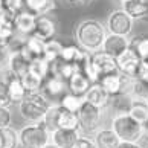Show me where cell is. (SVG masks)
Here are the masks:
<instances>
[{
    "label": "cell",
    "instance_id": "6da1fadb",
    "mask_svg": "<svg viewBox=\"0 0 148 148\" xmlns=\"http://www.w3.org/2000/svg\"><path fill=\"white\" fill-rule=\"evenodd\" d=\"M107 28L99 20L86 18L81 20L75 28V40L83 51L89 53L99 52L102 49L104 40L107 37Z\"/></svg>",
    "mask_w": 148,
    "mask_h": 148
},
{
    "label": "cell",
    "instance_id": "7a4b0ae2",
    "mask_svg": "<svg viewBox=\"0 0 148 148\" xmlns=\"http://www.w3.org/2000/svg\"><path fill=\"white\" fill-rule=\"evenodd\" d=\"M52 102L40 92L28 93L26 98L18 104V112L21 118L28 121L29 124H40L43 122L47 110L51 108Z\"/></svg>",
    "mask_w": 148,
    "mask_h": 148
},
{
    "label": "cell",
    "instance_id": "3957f363",
    "mask_svg": "<svg viewBox=\"0 0 148 148\" xmlns=\"http://www.w3.org/2000/svg\"><path fill=\"white\" fill-rule=\"evenodd\" d=\"M110 128L118 134L121 142H140L144 139L142 124H139L138 121H134L128 113L114 114L112 119Z\"/></svg>",
    "mask_w": 148,
    "mask_h": 148
},
{
    "label": "cell",
    "instance_id": "277c9868",
    "mask_svg": "<svg viewBox=\"0 0 148 148\" xmlns=\"http://www.w3.org/2000/svg\"><path fill=\"white\" fill-rule=\"evenodd\" d=\"M18 140L21 148H43L51 142V131L43 122L28 124L18 130Z\"/></svg>",
    "mask_w": 148,
    "mask_h": 148
},
{
    "label": "cell",
    "instance_id": "5b68a950",
    "mask_svg": "<svg viewBox=\"0 0 148 148\" xmlns=\"http://www.w3.org/2000/svg\"><path fill=\"white\" fill-rule=\"evenodd\" d=\"M102 108H98L89 102H84L79 112L76 113L79 119V131L81 134H95L99 130V125L102 122Z\"/></svg>",
    "mask_w": 148,
    "mask_h": 148
},
{
    "label": "cell",
    "instance_id": "8992f818",
    "mask_svg": "<svg viewBox=\"0 0 148 148\" xmlns=\"http://www.w3.org/2000/svg\"><path fill=\"white\" fill-rule=\"evenodd\" d=\"M106 28H107L108 34L130 37L133 29H134V20L122 8H119V9H114L108 14Z\"/></svg>",
    "mask_w": 148,
    "mask_h": 148
},
{
    "label": "cell",
    "instance_id": "52a82bcc",
    "mask_svg": "<svg viewBox=\"0 0 148 148\" xmlns=\"http://www.w3.org/2000/svg\"><path fill=\"white\" fill-rule=\"evenodd\" d=\"M90 63H92V69L95 72V75L98 76V79H101L110 73L119 72L118 66H116V60L112 58L110 55H107V53H104L102 51L90 53Z\"/></svg>",
    "mask_w": 148,
    "mask_h": 148
},
{
    "label": "cell",
    "instance_id": "ba28073f",
    "mask_svg": "<svg viewBox=\"0 0 148 148\" xmlns=\"http://www.w3.org/2000/svg\"><path fill=\"white\" fill-rule=\"evenodd\" d=\"M116 66L121 73L128 75L131 78H138L142 67V60L131 49H128L119 58H116Z\"/></svg>",
    "mask_w": 148,
    "mask_h": 148
},
{
    "label": "cell",
    "instance_id": "9c48e42d",
    "mask_svg": "<svg viewBox=\"0 0 148 148\" xmlns=\"http://www.w3.org/2000/svg\"><path fill=\"white\" fill-rule=\"evenodd\" d=\"M128 49H130V38L128 37L107 34L101 51L116 60V58H119L121 55H122L125 51H128Z\"/></svg>",
    "mask_w": 148,
    "mask_h": 148
},
{
    "label": "cell",
    "instance_id": "30bf717a",
    "mask_svg": "<svg viewBox=\"0 0 148 148\" xmlns=\"http://www.w3.org/2000/svg\"><path fill=\"white\" fill-rule=\"evenodd\" d=\"M67 92V83L63 81L61 78H58L55 75H49L47 78L43 81V87H41V93L45 95L52 104H55L53 101H57L60 96H64Z\"/></svg>",
    "mask_w": 148,
    "mask_h": 148
},
{
    "label": "cell",
    "instance_id": "8fae6325",
    "mask_svg": "<svg viewBox=\"0 0 148 148\" xmlns=\"http://www.w3.org/2000/svg\"><path fill=\"white\" fill-rule=\"evenodd\" d=\"M34 35L43 41H51L57 35V23L51 15H37Z\"/></svg>",
    "mask_w": 148,
    "mask_h": 148
},
{
    "label": "cell",
    "instance_id": "7c38bea8",
    "mask_svg": "<svg viewBox=\"0 0 148 148\" xmlns=\"http://www.w3.org/2000/svg\"><path fill=\"white\" fill-rule=\"evenodd\" d=\"M35 21H37V15H34L29 11H21L14 17V26H15V32L21 37H31L34 35L35 31Z\"/></svg>",
    "mask_w": 148,
    "mask_h": 148
},
{
    "label": "cell",
    "instance_id": "4fadbf2b",
    "mask_svg": "<svg viewBox=\"0 0 148 148\" xmlns=\"http://www.w3.org/2000/svg\"><path fill=\"white\" fill-rule=\"evenodd\" d=\"M81 136L79 130H63L58 128L51 133V142L58 148H75Z\"/></svg>",
    "mask_w": 148,
    "mask_h": 148
},
{
    "label": "cell",
    "instance_id": "5bb4252c",
    "mask_svg": "<svg viewBox=\"0 0 148 148\" xmlns=\"http://www.w3.org/2000/svg\"><path fill=\"white\" fill-rule=\"evenodd\" d=\"M45 49H46V41L40 40L35 35H31L26 38L25 46L21 47L20 53L23 55L29 63H32L37 58H45Z\"/></svg>",
    "mask_w": 148,
    "mask_h": 148
},
{
    "label": "cell",
    "instance_id": "9a60e30c",
    "mask_svg": "<svg viewBox=\"0 0 148 148\" xmlns=\"http://www.w3.org/2000/svg\"><path fill=\"white\" fill-rule=\"evenodd\" d=\"M14 17L0 5V45H8V43L15 37V26H14Z\"/></svg>",
    "mask_w": 148,
    "mask_h": 148
},
{
    "label": "cell",
    "instance_id": "2e32d148",
    "mask_svg": "<svg viewBox=\"0 0 148 148\" xmlns=\"http://www.w3.org/2000/svg\"><path fill=\"white\" fill-rule=\"evenodd\" d=\"M84 99H86V102H89V104H92V106L104 110V108H107L108 106H110L112 96L102 89V86L99 83H98V84H93L89 89V92L84 95Z\"/></svg>",
    "mask_w": 148,
    "mask_h": 148
},
{
    "label": "cell",
    "instance_id": "e0dca14e",
    "mask_svg": "<svg viewBox=\"0 0 148 148\" xmlns=\"http://www.w3.org/2000/svg\"><path fill=\"white\" fill-rule=\"evenodd\" d=\"M121 8L134 21L148 20V0H125L124 3H121Z\"/></svg>",
    "mask_w": 148,
    "mask_h": 148
},
{
    "label": "cell",
    "instance_id": "ac0fdd59",
    "mask_svg": "<svg viewBox=\"0 0 148 148\" xmlns=\"http://www.w3.org/2000/svg\"><path fill=\"white\" fill-rule=\"evenodd\" d=\"M92 86H93V83L81 72L73 73V76L67 81L69 93H73V95H78V96H84Z\"/></svg>",
    "mask_w": 148,
    "mask_h": 148
},
{
    "label": "cell",
    "instance_id": "d6986e66",
    "mask_svg": "<svg viewBox=\"0 0 148 148\" xmlns=\"http://www.w3.org/2000/svg\"><path fill=\"white\" fill-rule=\"evenodd\" d=\"M57 8V0H25V9L34 15H47Z\"/></svg>",
    "mask_w": 148,
    "mask_h": 148
},
{
    "label": "cell",
    "instance_id": "ffe728a7",
    "mask_svg": "<svg viewBox=\"0 0 148 148\" xmlns=\"http://www.w3.org/2000/svg\"><path fill=\"white\" fill-rule=\"evenodd\" d=\"M78 72V67H76V64H72V63H67L64 61V60L58 58L57 61H53L51 64V73L58 76V78H61L63 81H67L73 76V73Z\"/></svg>",
    "mask_w": 148,
    "mask_h": 148
},
{
    "label": "cell",
    "instance_id": "44dd1931",
    "mask_svg": "<svg viewBox=\"0 0 148 148\" xmlns=\"http://www.w3.org/2000/svg\"><path fill=\"white\" fill-rule=\"evenodd\" d=\"M93 138L98 148H118V145L121 144L118 134L112 128H99Z\"/></svg>",
    "mask_w": 148,
    "mask_h": 148
},
{
    "label": "cell",
    "instance_id": "7402d4cb",
    "mask_svg": "<svg viewBox=\"0 0 148 148\" xmlns=\"http://www.w3.org/2000/svg\"><path fill=\"white\" fill-rule=\"evenodd\" d=\"M99 84L110 96L122 95V73L114 72L99 79Z\"/></svg>",
    "mask_w": 148,
    "mask_h": 148
},
{
    "label": "cell",
    "instance_id": "603a6c76",
    "mask_svg": "<svg viewBox=\"0 0 148 148\" xmlns=\"http://www.w3.org/2000/svg\"><path fill=\"white\" fill-rule=\"evenodd\" d=\"M29 61L26 60L20 52H12L9 58V64H8V70H11L15 76L21 78L23 75L29 72Z\"/></svg>",
    "mask_w": 148,
    "mask_h": 148
},
{
    "label": "cell",
    "instance_id": "cb8c5ba5",
    "mask_svg": "<svg viewBox=\"0 0 148 148\" xmlns=\"http://www.w3.org/2000/svg\"><path fill=\"white\" fill-rule=\"evenodd\" d=\"M128 114L134 121H138L139 124L144 125L148 121V104H147V101L133 99V102L130 106V110H128Z\"/></svg>",
    "mask_w": 148,
    "mask_h": 148
},
{
    "label": "cell",
    "instance_id": "d4e9b609",
    "mask_svg": "<svg viewBox=\"0 0 148 148\" xmlns=\"http://www.w3.org/2000/svg\"><path fill=\"white\" fill-rule=\"evenodd\" d=\"M130 49L142 61H148V35H136L130 40Z\"/></svg>",
    "mask_w": 148,
    "mask_h": 148
},
{
    "label": "cell",
    "instance_id": "484cf974",
    "mask_svg": "<svg viewBox=\"0 0 148 148\" xmlns=\"http://www.w3.org/2000/svg\"><path fill=\"white\" fill-rule=\"evenodd\" d=\"M58 128H63V130H79L78 114L72 113V112H67V110H64V108L61 107V112H60V116H58Z\"/></svg>",
    "mask_w": 148,
    "mask_h": 148
},
{
    "label": "cell",
    "instance_id": "4316f807",
    "mask_svg": "<svg viewBox=\"0 0 148 148\" xmlns=\"http://www.w3.org/2000/svg\"><path fill=\"white\" fill-rule=\"evenodd\" d=\"M86 53H87L86 51H83L76 45H66L61 52V60H64L67 63H72V64H78L86 57Z\"/></svg>",
    "mask_w": 148,
    "mask_h": 148
},
{
    "label": "cell",
    "instance_id": "83f0119b",
    "mask_svg": "<svg viewBox=\"0 0 148 148\" xmlns=\"http://www.w3.org/2000/svg\"><path fill=\"white\" fill-rule=\"evenodd\" d=\"M84 102H86L84 96H78V95H73V93H66L61 99H60V106L67 112L78 113Z\"/></svg>",
    "mask_w": 148,
    "mask_h": 148
},
{
    "label": "cell",
    "instance_id": "f1b7e54d",
    "mask_svg": "<svg viewBox=\"0 0 148 148\" xmlns=\"http://www.w3.org/2000/svg\"><path fill=\"white\" fill-rule=\"evenodd\" d=\"M131 102H133V96H130V95H116V96H112L108 108H113L114 114L128 113Z\"/></svg>",
    "mask_w": 148,
    "mask_h": 148
},
{
    "label": "cell",
    "instance_id": "f546056e",
    "mask_svg": "<svg viewBox=\"0 0 148 148\" xmlns=\"http://www.w3.org/2000/svg\"><path fill=\"white\" fill-rule=\"evenodd\" d=\"M63 47L64 45L58 40H51V41H46V49H45V60L52 64L53 61H57L58 58H61V52H63Z\"/></svg>",
    "mask_w": 148,
    "mask_h": 148
},
{
    "label": "cell",
    "instance_id": "4dcf8cb0",
    "mask_svg": "<svg viewBox=\"0 0 148 148\" xmlns=\"http://www.w3.org/2000/svg\"><path fill=\"white\" fill-rule=\"evenodd\" d=\"M29 72L45 81L47 76L51 75V64H49L45 58H37L29 64Z\"/></svg>",
    "mask_w": 148,
    "mask_h": 148
},
{
    "label": "cell",
    "instance_id": "1f68e13d",
    "mask_svg": "<svg viewBox=\"0 0 148 148\" xmlns=\"http://www.w3.org/2000/svg\"><path fill=\"white\" fill-rule=\"evenodd\" d=\"M60 112H61V106L60 104H52L51 108L47 110L45 119H43V125L51 131H55L58 128V116H60Z\"/></svg>",
    "mask_w": 148,
    "mask_h": 148
},
{
    "label": "cell",
    "instance_id": "d6a6232c",
    "mask_svg": "<svg viewBox=\"0 0 148 148\" xmlns=\"http://www.w3.org/2000/svg\"><path fill=\"white\" fill-rule=\"evenodd\" d=\"M2 139H3V147L2 148H18L20 140H18V131H15L12 127L2 128Z\"/></svg>",
    "mask_w": 148,
    "mask_h": 148
},
{
    "label": "cell",
    "instance_id": "836d02e7",
    "mask_svg": "<svg viewBox=\"0 0 148 148\" xmlns=\"http://www.w3.org/2000/svg\"><path fill=\"white\" fill-rule=\"evenodd\" d=\"M21 83H23L25 89L28 93H34V92H40L41 87H43V79L35 76L34 73L28 72L26 75L21 76Z\"/></svg>",
    "mask_w": 148,
    "mask_h": 148
},
{
    "label": "cell",
    "instance_id": "e575fe53",
    "mask_svg": "<svg viewBox=\"0 0 148 148\" xmlns=\"http://www.w3.org/2000/svg\"><path fill=\"white\" fill-rule=\"evenodd\" d=\"M131 96H133V99L148 101V83H144V81L136 78L133 90H131Z\"/></svg>",
    "mask_w": 148,
    "mask_h": 148
},
{
    "label": "cell",
    "instance_id": "d590c367",
    "mask_svg": "<svg viewBox=\"0 0 148 148\" xmlns=\"http://www.w3.org/2000/svg\"><path fill=\"white\" fill-rule=\"evenodd\" d=\"M2 6L12 15H17L18 12L25 11V0H2Z\"/></svg>",
    "mask_w": 148,
    "mask_h": 148
},
{
    "label": "cell",
    "instance_id": "8d00e7d4",
    "mask_svg": "<svg viewBox=\"0 0 148 148\" xmlns=\"http://www.w3.org/2000/svg\"><path fill=\"white\" fill-rule=\"evenodd\" d=\"M12 101L9 96V87L8 83L3 78H0V107H9Z\"/></svg>",
    "mask_w": 148,
    "mask_h": 148
},
{
    "label": "cell",
    "instance_id": "74e56055",
    "mask_svg": "<svg viewBox=\"0 0 148 148\" xmlns=\"http://www.w3.org/2000/svg\"><path fill=\"white\" fill-rule=\"evenodd\" d=\"M11 122H12V113L9 107H0V130L11 127Z\"/></svg>",
    "mask_w": 148,
    "mask_h": 148
},
{
    "label": "cell",
    "instance_id": "f35d334b",
    "mask_svg": "<svg viewBox=\"0 0 148 148\" xmlns=\"http://www.w3.org/2000/svg\"><path fill=\"white\" fill-rule=\"evenodd\" d=\"M75 148H98L96 142H95V138L92 136H87V134H81L78 142H76Z\"/></svg>",
    "mask_w": 148,
    "mask_h": 148
},
{
    "label": "cell",
    "instance_id": "ab89813d",
    "mask_svg": "<svg viewBox=\"0 0 148 148\" xmlns=\"http://www.w3.org/2000/svg\"><path fill=\"white\" fill-rule=\"evenodd\" d=\"M9 58H11L9 47H8L6 45H0V69H2V70L8 69Z\"/></svg>",
    "mask_w": 148,
    "mask_h": 148
},
{
    "label": "cell",
    "instance_id": "60d3db41",
    "mask_svg": "<svg viewBox=\"0 0 148 148\" xmlns=\"http://www.w3.org/2000/svg\"><path fill=\"white\" fill-rule=\"evenodd\" d=\"M138 79L144 81V83H148V61H142V67H140Z\"/></svg>",
    "mask_w": 148,
    "mask_h": 148
},
{
    "label": "cell",
    "instance_id": "b9f144b4",
    "mask_svg": "<svg viewBox=\"0 0 148 148\" xmlns=\"http://www.w3.org/2000/svg\"><path fill=\"white\" fill-rule=\"evenodd\" d=\"M118 148H144L140 142H121Z\"/></svg>",
    "mask_w": 148,
    "mask_h": 148
},
{
    "label": "cell",
    "instance_id": "7bdbcfd3",
    "mask_svg": "<svg viewBox=\"0 0 148 148\" xmlns=\"http://www.w3.org/2000/svg\"><path fill=\"white\" fill-rule=\"evenodd\" d=\"M142 128H144V138L148 140V121H147L144 125H142Z\"/></svg>",
    "mask_w": 148,
    "mask_h": 148
},
{
    "label": "cell",
    "instance_id": "ee69618b",
    "mask_svg": "<svg viewBox=\"0 0 148 148\" xmlns=\"http://www.w3.org/2000/svg\"><path fill=\"white\" fill-rule=\"evenodd\" d=\"M66 3L72 5V6H78V5H81V2H79V0H66Z\"/></svg>",
    "mask_w": 148,
    "mask_h": 148
},
{
    "label": "cell",
    "instance_id": "f6af8a7d",
    "mask_svg": "<svg viewBox=\"0 0 148 148\" xmlns=\"http://www.w3.org/2000/svg\"><path fill=\"white\" fill-rule=\"evenodd\" d=\"M43 148H58V147H57V145H53L52 142H49V144H47V145H45Z\"/></svg>",
    "mask_w": 148,
    "mask_h": 148
},
{
    "label": "cell",
    "instance_id": "bcb514c9",
    "mask_svg": "<svg viewBox=\"0 0 148 148\" xmlns=\"http://www.w3.org/2000/svg\"><path fill=\"white\" fill-rule=\"evenodd\" d=\"M81 2V5H89V3H92L93 0H79Z\"/></svg>",
    "mask_w": 148,
    "mask_h": 148
},
{
    "label": "cell",
    "instance_id": "7dc6e473",
    "mask_svg": "<svg viewBox=\"0 0 148 148\" xmlns=\"http://www.w3.org/2000/svg\"><path fill=\"white\" fill-rule=\"evenodd\" d=\"M3 147V139H2V133H0V148Z\"/></svg>",
    "mask_w": 148,
    "mask_h": 148
},
{
    "label": "cell",
    "instance_id": "c3c4849f",
    "mask_svg": "<svg viewBox=\"0 0 148 148\" xmlns=\"http://www.w3.org/2000/svg\"><path fill=\"white\" fill-rule=\"evenodd\" d=\"M114 2H118V3H124L125 0H114Z\"/></svg>",
    "mask_w": 148,
    "mask_h": 148
},
{
    "label": "cell",
    "instance_id": "681fc988",
    "mask_svg": "<svg viewBox=\"0 0 148 148\" xmlns=\"http://www.w3.org/2000/svg\"><path fill=\"white\" fill-rule=\"evenodd\" d=\"M0 5H2V0H0Z\"/></svg>",
    "mask_w": 148,
    "mask_h": 148
},
{
    "label": "cell",
    "instance_id": "f907efd6",
    "mask_svg": "<svg viewBox=\"0 0 148 148\" xmlns=\"http://www.w3.org/2000/svg\"><path fill=\"white\" fill-rule=\"evenodd\" d=\"M147 104H148V101H147Z\"/></svg>",
    "mask_w": 148,
    "mask_h": 148
}]
</instances>
